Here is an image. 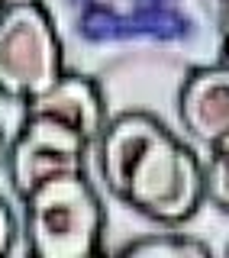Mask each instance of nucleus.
<instances>
[{
  "mask_svg": "<svg viewBox=\"0 0 229 258\" xmlns=\"http://www.w3.org/2000/svg\"><path fill=\"white\" fill-rule=\"evenodd\" d=\"M52 16L68 58H161L203 68L226 58L223 0H39Z\"/></svg>",
  "mask_w": 229,
  "mask_h": 258,
  "instance_id": "obj_1",
  "label": "nucleus"
},
{
  "mask_svg": "<svg viewBox=\"0 0 229 258\" xmlns=\"http://www.w3.org/2000/svg\"><path fill=\"white\" fill-rule=\"evenodd\" d=\"M94 152L113 197L158 226L187 223L207 200L203 161L155 113H117L97 136Z\"/></svg>",
  "mask_w": 229,
  "mask_h": 258,
  "instance_id": "obj_2",
  "label": "nucleus"
},
{
  "mask_svg": "<svg viewBox=\"0 0 229 258\" xmlns=\"http://www.w3.org/2000/svg\"><path fill=\"white\" fill-rule=\"evenodd\" d=\"M103 204L84 171L42 181L23 197V239L39 258H87L100 252Z\"/></svg>",
  "mask_w": 229,
  "mask_h": 258,
  "instance_id": "obj_3",
  "label": "nucleus"
},
{
  "mask_svg": "<svg viewBox=\"0 0 229 258\" xmlns=\"http://www.w3.org/2000/svg\"><path fill=\"white\" fill-rule=\"evenodd\" d=\"M65 48L39 0H10L0 10V97L26 103L59 81Z\"/></svg>",
  "mask_w": 229,
  "mask_h": 258,
  "instance_id": "obj_4",
  "label": "nucleus"
},
{
  "mask_svg": "<svg viewBox=\"0 0 229 258\" xmlns=\"http://www.w3.org/2000/svg\"><path fill=\"white\" fill-rule=\"evenodd\" d=\"M94 145L68 123L42 113H23L13 142L7 145V174L16 197H26L42 181L84 171Z\"/></svg>",
  "mask_w": 229,
  "mask_h": 258,
  "instance_id": "obj_5",
  "label": "nucleus"
},
{
  "mask_svg": "<svg viewBox=\"0 0 229 258\" xmlns=\"http://www.w3.org/2000/svg\"><path fill=\"white\" fill-rule=\"evenodd\" d=\"M178 116L191 139L213 145L229 133V64L191 68L178 91Z\"/></svg>",
  "mask_w": 229,
  "mask_h": 258,
  "instance_id": "obj_6",
  "label": "nucleus"
},
{
  "mask_svg": "<svg viewBox=\"0 0 229 258\" xmlns=\"http://www.w3.org/2000/svg\"><path fill=\"white\" fill-rule=\"evenodd\" d=\"M23 110L62 119L71 129H78L91 145L97 142V136L103 133V126L110 119L100 84L91 75H84V71H65L45 94H39V97L23 103Z\"/></svg>",
  "mask_w": 229,
  "mask_h": 258,
  "instance_id": "obj_7",
  "label": "nucleus"
},
{
  "mask_svg": "<svg viewBox=\"0 0 229 258\" xmlns=\"http://www.w3.org/2000/svg\"><path fill=\"white\" fill-rule=\"evenodd\" d=\"M210 252L213 248L203 239L184 236V232H152L120 245V255L126 258H207Z\"/></svg>",
  "mask_w": 229,
  "mask_h": 258,
  "instance_id": "obj_8",
  "label": "nucleus"
},
{
  "mask_svg": "<svg viewBox=\"0 0 229 258\" xmlns=\"http://www.w3.org/2000/svg\"><path fill=\"white\" fill-rule=\"evenodd\" d=\"M203 197L216 210L229 213V133L213 145H207L203 161Z\"/></svg>",
  "mask_w": 229,
  "mask_h": 258,
  "instance_id": "obj_9",
  "label": "nucleus"
},
{
  "mask_svg": "<svg viewBox=\"0 0 229 258\" xmlns=\"http://www.w3.org/2000/svg\"><path fill=\"white\" fill-rule=\"evenodd\" d=\"M16 242V220H13V210L7 207V200L0 197V255H7Z\"/></svg>",
  "mask_w": 229,
  "mask_h": 258,
  "instance_id": "obj_10",
  "label": "nucleus"
},
{
  "mask_svg": "<svg viewBox=\"0 0 229 258\" xmlns=\"http://www.w3.org/2000/svg\"><path fill=\"white\" fill-rule=\"evenodd\" d=\"M223 39H226V52H229V0H223Z\"/></svg>",
  "mask_w": 229,
  "mask_h": 258,
  "instance_id": "obj_11",
  "label": "nucleus"
},
{
  "mask_svg": "<svg viewBox=\"0 0 229 258\" xmlns=\"http://www.w3.org/2000/svg\"><path fill=\"white\" fill-rule=\"evenodd\" d=\"M7 145H10V142L4 139V129H0V165H4V161H7Z\"/></svg>",
  "mask_w": 229,
  "mask_h": 258,
  "instance_id": "obj_12",
  "label": "nucleus"
},
{
  "mask_svg": "<svg viewBox=\"0 0 229 258\" xmlns=\"http://www.w3.org/2000/svg\"><path fill=\"white\" fill-rule=\"evenodd\" d=\"M7 4H10V0H0V10H4V7H7Z\"/></svg>",
  "mask_w": 229,
  "mask_h": 258,
  "instance_id": "obj_13",
  "label": "nucleus"
},
{
  "mask_svg": "<svg viewBox=\"0 0 229 258\" xmlns=\"http://www.w3.org/2000/svg\"><path fill=\"white\" fill-rule=\"evenodd\" d=\"M226 255H229V245H226Z\"/></svg>",
  "mask_w": 229,
  "mask_h": 258,
  "instance_id": "obj_14",
  "label": "nucleus"
}]
</instances>
